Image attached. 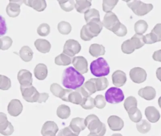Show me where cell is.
<instances>
[{"label":"cell","instance_id":"50","mask_svg":"<svg viewBox=\"0 0 161 136\" xmlns=\"http://www.w3.org/2000/svg\"><path fill=\"white\" fill-rule=\"evenodd\" d=\"M144 39L146 44H153L157 42L156 37L151 32L149 34H147L146 36H144Z\"/></svg>","mask_w":161,"mask_h":136},{"label":"cell","instance_id":"8","mask_svg":"<svg viewBox=\"0 0 161 136\" xmlns=\"http://www.w3.org/2000/svg\"><path fill=\"white\" fill-rule=\"evenodd\" d=\"M105 98L106 102L110 104H118L124 100V94L121 89L112 87L105 92Z\"/></svg>","mask_w":161,"mask_h":136},{"label":"cell","instance_id":"22","mask_svg":"<svg viewBox=\"0 0 161 136\" xmlns=\"http://www.w3.org/2000/svg\"><path fill=\"white\" fill-rule=\"evenodd\" d=\"M138 94L145 100L150 101L155 98L156 91L153 87L147 86L145 88L140 89L138 91Z\"/></svg>","mask_w":161,"mask_h":136},{"label":"cell","instance_id":"16","mask_svg":"<svg viewBox=\"0 0 161 136\" xmlns=\"http://www.w3.org/2000/svg\"><path fill=\"white\" fill-rule=\"evenodd\" d=\"M72 64L75 69L81 74H85L88 72V62L83 56L74 57L72 60Z\"/></svg>","mask_w":161,"mask_h":136},{"label":"cell","instance_id":"18","mask_svg":"<svg viewBox=\"0 0 161 136\" xmlns=\"http://www.w3.org/2000/svg\"><path fill=\"white\" fill-rule=\"evenodd\" d=\"M69 127L74 133L79 135L81 131L86 128L85 119L80 117L73 118L71 120Z\"/></svg>","mask_w":161,"mask_h":136},{"label":"cell","instance_id":"34","mask_svg":"<svg viewBox=\"0 0 161 136\" xmlns=\"http://www.w3.org/2000/svg\"><path fill=\"white\" fill-rule=\"evenodd\" d=\"M147 23L144 20L137 21L134 26L135 31L136 34L138 35H143L147 31Z\"/></svg>","mask_w":161,"mask_h":136},{"label":"cell","instance_id":"12","mask_svg":"<svg viewBox=\"0 0 161 136\" xmlns=\"http://www.w3.org/2000/svg\"><path fill=\"white\" fill-rule=\"evenodd\" d=\"M130 76L133 82L140 84L146 81L147 74L146 71L143 68L135 67L130 71Z\"/></svg>","mask_w":161,"mask_h":136},{"label":"cell","instance_id":"47","mask_svg":"<svg viewBox=\"0 0 161 136\" xmlns=\"http://www.w3.org/2000/svg\"><path fill=\"white\" fill-rule=\"evenodd\" d=\"M64 90V88L57 83H53L50 86V91L52 93L54 96L59 98L61 93Z\"/></svg>","mask_w":161,"mask_h":136},{"label":"cell","instance_id":"20","mask_svg":"<svg viewBox=\"0 0 161 136\" xmlns=\"http://www.w3.org/2000/svg\"><path fill=\"white\" fill-rule=\"evenodd\" d=\"M112 77L113 84L116 87H122L127 81L126 73L120 70H117L114 72Z\"/></svg>","mask_w":161,"mask_h":136},{"label":"cell","instance_id":"37","mask_svg":"<svg viewBox=\"0 0 161 136\" xmlns=\"http://www.w3.org/2000/svg\"><path fill=\"white\" fill-rule=\"evenodd\" d=\"M84 18L86 23L94 19H100L99 12L96 8H91L84 13Z\"/></svg>","mask_w":161,"mask_h":136},{"label":"cell","instance_id":"11","mask_svg":"<svg viewBox=\"0 0 161 136\" xmlns=\"http://www.w3.org/2000/svg\"><path fill=\"white\" fill-rule=\"evenodd\" d=\"M14 131V126L7 120V115L3 112L0 113V133L5 136L12 135Z\"/></svg>","mask_w":161,"mask_h":136},{"label":"cell","instance_id":"54","mask_svg":"<svg viewBox=\"0 0 161 136\" xmlns=\"http://www.w3.org/2000/svg\"><path fill=\"white\" fill-rule=\"evenodd\" d=\"M152 57L155 61L161 62V49L155 51L153 54Z\"/></svg>","mask_w":161,"mask_h":136},{"label":"cell","instance_id":"17","mask_svg":"<svg viewBox=\"0 0 161 136\" xmlns=\"http://www.w3.org/2000/svg\"><path fill=\"white\" fill-rule=\"evenodd\" d=\"M23 107L20 100L13 99L10 101L7 107L8 113L11 116L17 117L20 115L23 110Z\"/></svg>","mask_w":161,"mask_h":136},{"label":"cell","instance_id":"59","mask_svg":"<svg viewBox=\"0 0 161 136\" xmlns=\"http://www.w3.org/2000/svg\"><path fill=\"white\" fill-rule=\"evenodd\" d=\"M87 136H98L96 134H93V133H90V134H88Z\"/></svg>","mask_w":161,"mask_h":136},{"label":"cell","instance_id":"29","mask_svg":"<svg viewBox=\"0 0 161 136\" xmlns=\"http://www.w3.org/2000/svg\"><path fill=\"white\" fill-rule=\"evenodd\" d=\"M19 56L25 62H29L32 59L33 52L29 46H24L21 48L19 52Z\"/></svg>","mask_w":161,"mask_h":136},{"label":"cell","instance_id":"13","mask_svg":"<svg viewBox=\"0 0 161 136\" xmlns=\"http://www.w3.org/2000/svg\"><path fill=\"white\" fill-rule=\"evenodd\" d=\"M79 89L84 97L90 96L97 91V87L95 83V78H91L86 82Z\"/></svg>","mask_w":161,"mask_h":136},{"label":"cell","instance_id":"14","mask_svg":"<svg viewBox=\"0 0 161 136\" xmlns=\"http://www.w3.org/2000/svg\"><path fill=\"white\" fill-rule=\"evenodd\" d=\"M24 1H10L6 8V13L11 18H16L20 13V6Z\"/></svg>","mask_w":161,"mask_h":136},{"label":"cell","instance_id":"56","mask_svg":"<svg viewBox=\"0 0 161 136\" xmlns=\"http://www.w3.org/2000/svg\"><path fill=\"white\" fill-rule=\"evenodd\" d=\"M43 136H56V134L53 133H46L43 135Z\"/></svg>","mask_w":161,"mask_h":136},{"label":"cell","instance_id":"26","mask_svg":"<svg viewBox=\"0 0 161 136\" xmlns=\"http://www.w3.org/2000/svg\"><path fill=\"white\" fill-rule=\"evenodd\" d=\"M59 128L56 123L53 121H47L43 125L41 132L42 135L46 133L56 134Z\"/></svg>","mask_w":161,"mask_h":136},{"label":"cell","instance_id":"9","mask_svg":"<svg viewBox=\"0 0 161 136\" xmlns=\"http://www.w3.org/2000/svg\"><path fill=\"white\" fill-rule=\"evenodd\" d=\"M23 99L29 103H36L38 101L40 93L32 85L28 87L20 86Z\"/></svg>","mask_w":161,"mask_h":136},{"label":"cell","instance_id":"58","mask_svg":"<svg viewBox=\"0 0 161 136\" xmlns=\"http://www.w3.org/2000/svg\"><path fill=\"white\" fill-rule=\"evenodd\" d=\"M111 136H123L121 134L119 133H115V134H113Z\"/></svg>","mask_w":161,"mask_h":136},{"label":"cell","instance_id":"44","mask_svg":"<svg viewBox=\"0 0 161 136\" xmlns=\"http://www.w3.org/2000/svg\"><path fill=\"white\" fill-rule=\"evenodd\" d=\"M37 33L41 37H47L50 33V26L47 23H42L37 29Z\"/></svg>","mask_w":161,"mask_h":136},{"label":"cell","instance_id":"19","mask_svg":"<svg viewBox=\"0 0 161 136\" xmlns=\"http://www.w3.org/2000/svg\"><path fill=\"white\" fill-rule=\"evenodd\" d=\"M107 123L110 129L113 131H120L124 127V122L118 116L112 115L108 118Z\"/></svg>","mask_w":161,"mask_h":136},{"label":"cell","instance_id":"51","mask_svg":"<svg viewBox=\"0 0 161 136\" xmlns=\"http://www.w3.org/2000/svg\"><path fill=\"white\" fill-rule=\"evenodd\" d=\"M73 91L71 89H64V90L61 93V94L59 96V98H61L63 101L65 102H69V96L70 94Z\"/></svg>","mask_w":161,"mask_h":136},{"label":"cell","instance_id":"57","mask_svg":"<svg viewBox=\"0 0 161 136\" xmlns=\"http://www.w3.org/2000/svg\"><path fill=\"white\" fill-rule=\"evenodd\" d=\"M158 105H159L160 108L161 109V96H160L158 99Z\"/></svg>","mask_w":161,"mask_h":136},{"label":"cell","instance_id":"5","mask_svg":"<svg viewBox=\"0 0 161 136\" xmlns=\"http://www.w3.org/2000/svg\"><path fill=\"white\" fill-rule=\"evenodd\" d=\"M90 69L91 73L97 77H103L110 73V67L106 60L102 57L93 60L90 64Z\"/></svg>","mask_w":161,"mask_h":136},{"label":"cell","instance_id":"30","mask_svg":"<svg viewBox=\"0 0 161 136\" xmlns=\"http://www.w3.org/2000/svg\"><path fill=\"white\" fill-rule=\"evenodd\" d=\"M73 59V57L62 53L55 57V63L59 66H68L72 62Z\"/></svg>","mask_w":161,"mask_h":136},{"label":"cell","instance_id":"45","mask_svg":"<svg viewBox=\"0 0 161 136\" xmlns=\"http://www.w3.org/2000/svg\"><path fill=\"white\" fill-rule=\"evenodd\" d=\"M12 82L11 79L4 75H1L0 89L2 90H7L11 88Z\"/></svg>","mask_w":161,"mask_h":136},{"label":"cell","instance_id":"2","mask_svg":"<svg viewBox=\"0 0 161 136\" xmlns=\"http://www.w3.org/2000/svg\"><path fill=\"white\" fill-rule=\"evenodd\" d=\"M103 26L100 19L92 20L84 25L80 31L81 38L85 41L91 40L94 37L98 36L102 30Z\"/></svg>","mask_w":161,"mask_h":136},{"label":"cell","instance_id":"10","mask_svg":"<svg viewBox=\"0 0 161 136\" xmlns=\"http://www.w3.org/2000/svg\"><path fill=\"white\" fill-rule=\"evenodd\" d=\"M81 49V46L79 42L74 39H69L64 45L63 53L73 57L80 53Z\"/></svg>","mask_w":161,"mask_h":136},{"label":"cell","instance_id":"28","mask_svg":"<svg viewBox=\"0 0 161 136\" xmlns=\"http://www.w3.org/2000/svg\"><path fill=\"white\" fill-rule=\"evenodd\" d=\"M92 5L91 1L86 0H80L76 1L75 8L79 13H85L86 11L90 9V7Z\"/></svg>","mask_w":161,"mask_h":136},{"label":"cell","instance_id":"31","mask_svg":"<svg viewBox=\"0 0 161 136\" xmlns=\"http://www.w3.org/2000/svg\"><path fill=\"white\" fill-rule=\"evenodd\" d=\"M83 95H82L80 92L79 90V89L75 90V91H73L70 94L69 96V102L73 103L76 105H81L82 103L84 98Z\"/></svg>","mask_w":161,"mask_h":136},{"label":"cell","instance_id":"39","mask_svg":"<svg viewBox=\"0 0 161 136\" xmlns=\"http://www.w3.org/2000/svg\"><path fill=\"white\" fill-rule=\"evenodd\" d=\"M95 83L97 87V91L104 90L109 86L108 79L105 77L95 78Z\"/></svg>","mask_w":161,"mask_h":136},{"label":"cell","instance_id":"49","mask_svg":"<svg viewBox=\"0 0 161 136\" xmlns=\"http://www.w3.org/2000/svg\"><path fill=\"white\" fill-rule=\"evenodd\" d=\"M151 33L157 39V42L161 41V23L157 24L152 30Z\"/></svg>","mask_w":161,"mask_h":136},{"label":"cell","instance_id":"4","mask_svg":"<svg viewBox=\"0 0 161 136\" xmlns=\"http://www.w3.org/2000/svg\"><path fill=\"white\" fill-rule=\"evenodd\" d=\"M144 36L136 34L130 39L125 41L121 44V50L125 54H132L136 49H140L145 44Z\"/></svg>","mask_w":161,"mask_h":136},{"label":"cell","instance_id":"42","mask_svg":"<svg viewBox=\"0 0 161 136\" xmlns=\"http://www.w3.org/2000/svg\"><path fill=\"white\" fill-rule=\"evenodd\" d=\"M80 105L85 110L92 109L95 107V99L91 96L85 97Z\"/></svg>","mask_w":161,"mask_h":136},{"label":"cell","instance_id":"21","mask_svg":"<svg viewBox=\"0 0 161 136\" xmlns=\"http://www.w3.org/2000/svg\"><path fill=\"white\" fill-rule=\"evenodd\" d=\"M145 114L147 120L152 123L157 122L161 117L159 110L152 106L146 108Z\"/></svg>","mask_w":161,"mask_h":136},{"label":"cell","instance_id":"43","mask_svg":"<svg viewBox=\"0 0 161 136\" xmlns=\"http://www.w3.org/2000/svg\"><path fill=\"white\" fill-rule=\"evenodd\" d=\"M13 41L8 36L2 37L1 38V50L5 51L8 50L12 46Z\"/></svg>","mask_w":161,"mask_h":136},{"label":"cell","instance_id":"35","mask_svg":"<svg viewBox=\"0 0 161 136\" xmlns=\"http://www.w3.org/2000/svg\"><path fill=\"white\" fill-rule=\"evenodd\" d=\"M136 127L137 130L142 134H146L150 130L151 125L148 121L146 120H142L137 123Z\"/></svg>","mask_w":161,"mask_h":136},{"label":"cell","instance_id":"15","mask_svg":"<svg viewBox=\"0 0 161 136\" xmlns=\"http://www.w3.org/2000/svg\"><path fill=\"white\" fill-rule=\"evenodd\" d=\"M17 77L20 86L28 87L32 85V74L30 71L25 69L20 70Z\"/></svg>","mask_w":161,"mask_h":136},{"label":"cell","instance_id":"7","mask_svg":"<svg viewBox=\"0 0 161 136\" xmlns=\"http://www.w3.org/2000/svg\"><path fill=\"white\" fill-rule=\"evenodd\" d=\"M102 23L103 26L106 29L112 31L114 34L122 24L116 15L112 11L106 13L104 15Z\"/></svg>","mask_w":161,"mask_h":136},{"label":"cell","instance_id":"46","mask_svg":"<svg viewBox=\"0 0 161 136\" xmlns=\"http://www.w3.org/2000/svg\"><path fill=\"white\" fill-rule=\"evenodd\" d=\"M95 107L102 109L105 107L106 106V102L105 97L101 94L97 95L95 99Z\"/></svg>","mask_w":161,"mask_h":136},{"label":"cell","instance_id":"53","mask_svg":"<svg viewBox=\"0 0 161 136\" xmlns=\"http://www.w3.org/2000/svg\"><path fill=\"white\" fill-rule=\"evenodd\" d=\"M1 36L4 35L6 33L7 28H6V23H5V20L2 16H1Z\"/></svg>","mask_w":161,"mask_h":136},{"label":"cell","instance_id":"38","mask_svg":"<svg viewBox=\"0 0 161 136\" xmlns=\"http://www.w3.org/2000/svg\"><path fill=\"white\" fill-rule=\"evenodd\" d=\"M61 8L66 12H70L75 8V2L74 0L58 1Z\"/></svg>","mask_w":161,"mask_h":136},{"label":"cell","instance_id":"24","mask_svg":"<svg viewBox=\"0 0 161 136\" xmlns=\"http://www.w3.org/2000/svg\"><path fill=\"white\" fill-rule=\"evenodd\" d=\"M35 46L37 51L43 54L48 53L51 48V44L48 41L43 39H38L35 42Z\"/></svg>","mask_w":161,"mask_h":136},{"label":"cell","instance_id":"23","mask_svg":"<svg viewBox=\"0 0 161 136\" xmlns=\"http://www.w3.org/2000/svg\"><path fill=\"white\" fill-rule=\"evenodd\" d=\"M24 3L38 12L44 11L47 7V2L44 0H26Z\"/></svg>","mask_w":161,"mask_h":136},{"label":"cell","instance_id":"27","mask_svg":"<svg viewBox=\"0 0 161 136\" xmlns=\"http://www.w3.org/2000/svg\"><path fill=\"white\" fill-rule=\"evenodd\" d=\"M89 53L94 57H98L100 56L104 55L105 53V47L102 44L94 43L90 45Z\"/></svg>","mask_w":161,"mask_h":136},{"label":"cell","instance_id":"1","mask_svg":"<svg viewBox=\"0 0 161 136\" xmlns=\"http://www.w3.org/2000/svg\"><path fill=\"white\" fill-rule=\"evenodd\" d=\"M85 80L84 76L72 67L66 68L62 76V84L68 89L79 88L84 84Z\"/></svg>","mask_w":161,"mask_h":136},{"label":"cell","instance_id":"25","mask_svg":"<svg viewBox=\"0 0 161 136\" xmlns=\"http://www.w3.org/2000/svg\"><path fill=\"white\" fill-rule=\"evenodd\" d=\"M34 75L37 79L43 80L47 78L48 75L47 67L43 63H39L34 69Z\"/></svg>","mask_w":161,"mask_h":136},{"label":"cell","instance_id":"32","mask_svg":"<svg viewBox=\"0 0 161 136\" xmlns=\"http://www.w3.org/2000/svg\"><path fill=\"white\" fill-rule=\"evenodd\" d=\"M70 109L68 106L62 105L58 107L56 111L58 117L60 119H67L70 115Z\"/></svg>","mask_w":161,"mask_h":136},{"label":"cell","instance_id":"41","mask_svg":"<svg viewBox=\"0 0 161 136\" xmlns=\"http://www.w3.org/2000/svg\"><path fill=\"white\" fill-rule=\"evenodd\" d=\"M129 117L132 122H134L138 123L141 121L142 118L141 111L136 108L135 109L128 112Z\"/></svg>","mask_w":161,"mask_h":136},{"label":"cell","instance_id":"36","mask_svg":"<svg viewBox=\"0 0 161 136\" xmlns=\"http://www.w3.org/2000/svg\"><path fill=\"white\" fill-rule=\"evenodd\" d=\"M58 30L62 35H67L71 32L72 26L68 22L62 21L58 24Z\"/></svg>","mask_w":161,"mask_h":136},{"label":"cell","instance_id":"48","mask_svg":"<svg viewBox=\"0 0 161 136\" xmlns=\"http://www.w3.org/2000/svg\"><path fill=\"white\" fill-rule=\"evenodd\" d=\"M57 136H79L74 133L69 127H67L61 129Z\"/></svg>","mask_w":161,"mask_h":136},{"label":"cell","instance_id":"55","mask_svg":"<svg viewBox=\"0 0 161 136\" xmlns=\"http://www.w3.org/2000/svg\"><path fill=\"white\" fill-rule=\"evenodd\" d=\"M156 77L161 82V67H159L156 70Z\"/></svg>","mask_w":161,"mask_h":136},{"label":"cell","instance_id":"40","mask_svg":"<svg viewBox=\"0 0 161 136\" xmlns=\"http://www.w3.org/2000/svg\"><path fill=\"white\" fill-rule=\"evenodd\" d=\"M118 0H103V9L105 12H111L118 3Z\"/></svg>","mask_w":161,"mask_h":136},{"label":"cell","instance_id":"52","mask_svg":"<svg viewBox=\"0 0 161 136\" xmlns=\"http://www.w3.org/2000/svg\"><path fill=\"white\" fill-rule=\"evenodd\" d=\"M49 97V95L48 94L46 93H40L39 98H38L37 102L40 104L42 103H46Z\"/></svg>","mask_w":161,"mask_h":136},{"label":"cell","instance_id":"33","mask_svg":"<svg viewBox=\"0 0 161 136\" xmlns=\"http://www.w3.org/2000/svg\"><path fill=\"white\" fill-rule=\"evenodd\" d=\"M137 101L136 98L133 96H130L125 99L124 107L127 112L137 107Z\"/></svg>","mask_w":161,"mask_h":136},{"label":"cell","instance_id":"6","mask_svg":"<svg viewBox=\"0 0 161 136\" xmlns=\"http://www.w3.org/2000/svg\"><path fill=\"white\" fill-rule=\"evenodd\" d=\"M133 12L138 16H143L150 12L153 6L152 4H147L140 1H125Z\"/></svg>","mask_w":161,"mask_h":136},{"label":"cell","instance_id":"3","mask_svg":"<svg viewBox=\"0 0 161 136\" xmlns=\"http://www.w3.org/2000/svg\"><path fill=\"white\" fill-rule=\"evenodd\" d=\"M86 126L90 133L98 136H103L106 131V126L95 114L88 115L85 119Z\"/></svg>","mask_w":161,"mask_h":136}]
</instances>
